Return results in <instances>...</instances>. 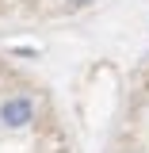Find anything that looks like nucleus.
Listing matches in <instances>:
<instances>
[{"mask_svg":"<svg viewBox=\"0 0 149 153\" xmlns=\"http://www.w3.org/2000/svg\"><path fill=\"white\" fill-rule=\"evenodd\" d=\"M35 115H38L35 96L16 92V96H8V100L0 103V126H4V130H27V126L35 123Z\"/></svg>","mask_w":149,"mask_h":153,"instance_id":"obj_1","label":"nucleus"},{"mask_svg":"<svg viewBox=\"0 0 149 153\" xmlns=\"http://www.w3.org/2000/svg\"><path fill=\"white\" fill-rule=\"evenodd\" d=\"M73 4H76V8H84V4H92V0H73Z\"/></svg>","mask_w":149,"mask_h":153,"instance_id":"obj_2","label":"nucleus"}]
</instances>
